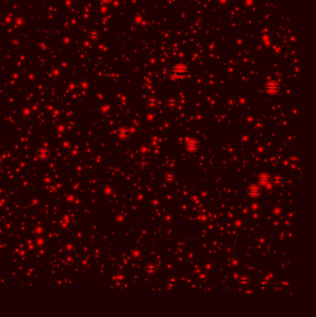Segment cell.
I'll list each match as a JSON object with an SVG mask.
<instances>
[{
  "label": "cell",
  "mask_w": 316,
  "mask_h": 317,
  "mask_svg": "<svg viewBox=\"0 0 316 317\" xmlns=\"http://www.w3.org/2000/svg\"><path fill=\"white\" fill-rule=\"evenodd\" d=\"M265 90L270 93V94H275V93H277L279 90H280V86L274 83V82H271V83H268L266 85H265Z\"/></svg>",
  "instance_id": "cell-1"
},
{
  "label": "cell",
  "mask_w": 316,
  "mask_h": 317,
  "mask_svg": "<svg viewBox=\"0 0 316 317\" xmlns=\"http://www.w3.org/2000/svg\"><path fill=\"white\" fill-rule=\"evenodd\" d=\"M261 193H262V189L256 185L251 186L248 189V194L251 197H259L261 195Z\"/></svg>",
  "instance_id": "cell-2"
},
{
  "label": "cell",
  "mask_w": 316,
  "mask_h": 317,
  "mask_svg": "<svg viewBox=\"0 0 316 317\" xmlns=\"http://www.w3.org/2000/svg\"><path fill=\"white\" fill-rule=\"evenodd\" d=\"M258 181L259 183H261L262 185H268L271 182V177L268 173H262L260 174V176L258 177Z\"/></svg>",
  "instance_id": "cell-3"
},
{
  "label": "cell",
  "mask_w": 316,
  "mask_h": 317,
  "mask_svg": "<svg viewBox=\"0 0 316 317\" xmlns=\"http://www.w3.org/2000/svg\"><path fill=\"white\" fill-rule=\"evenodd\" d=\"M186 148L188 150H191V151H194L196 150L198 148H199V143L194 141V140H191L190 142H187L186 143Z\"/></svg>",
  "instance_id": "cell-4"
}]
</instances>
